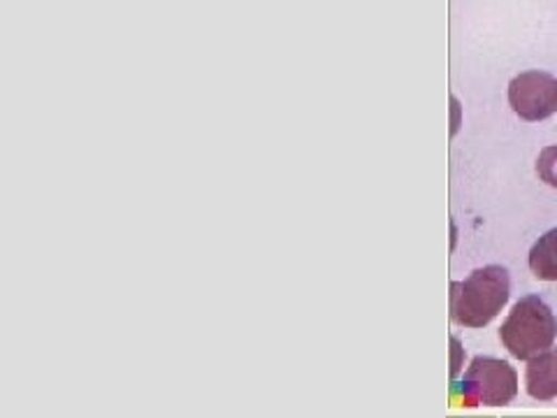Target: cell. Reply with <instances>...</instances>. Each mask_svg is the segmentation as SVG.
<instances>
[{
  "label": "cell",
  "mask_w": 557,
  "mask_h": 418,
  "mask_svg": "<svg viewBox=\"0 0 557 418\" xmlns=\"http://www.w3.org/2000/svg\"><path fill=\"white\" fill-rule=\"evenodd\" d=\"M511 276L507 268L485 266L465 282L450 284V317L465 328H485L509 303Z\"/></svg>",
  "instance_id": "cell-1"
},
{
  "label": "cell",
  "mask_w": 557,
  "mask_h": 418,
  "mask_svg": "<svg viewBox=\"0 0 557 418\" xmlns=\"http://www.w3.org/2000/svg\"><path fill=\"white\" fill-rule=\"evenodd\" d=\"M555 337L557 319L553 309L539 295L520 298L513 305L507 321L499 328L502 344L518 360H530L536 354L548 352Z\"/></svg>",
  "instance_id": "cell-2"
},
{
  "label": "cell",
  "mask_w": 557,
  "mask_h": 418,
  "mask_svg": "<svg viewBox=\"0 0 557 418\" xmlns=\"http://www.w3.org/2000/svg\"><path fill=\"white\" fill-rule=\"evenodd\" d=\"M462 407H504L518 395V374L507 360L476 356L460 383H456Z\"/></svg>",
  "instance_id": "cell-3"
},
{
  "label": "cell",
  "mask_w": 557,
  "mask_h": 418,
  "mask_svg": "<svg viewBox=\"0 0 557 418\" xmlns=\"http://www.w3.org/2000/svg\"><path fill=\"white\" fill-rule=\"evenodd\" d=\"M509 104L522 121H544L557 112V77L528 70L509 84Z\"/></svg>",
  "instance_id": "cell-4"
},
{
  "label": "cell",
  "mask_w": 557,
  "mask_h": 418,
  "mask_svg": "<svg viewBox=\"0 0 557 418\" xmlns=\"http://www.w3.org/2000/svg\"><path fill=\"white\" fill-rule=\"evenodd\" d=\"M528 393L534 399H548L557 397V348H548V352L536 354L528 360Z\"/></svg>",
  "instance_id": "cell-5"
},
{
  "label": "cell",
  "mask_w": 557,
  "mask_h": 418,
  "mask_svg": "<svg viewBox=\"0 0 557 418\" xmlns=\"http://www.w3.org/2000/svg\"><path fill=\"white\" fill-rule=\"evenodd\" d=\"M528 266L542 282H557V229L536 239L530 249Z\"/></svg>",
  "instance_id": "cell-6"
},
{
  "label": "cell",
  "mask_w": 557,
  "mask_h": 418,
  "mask_svg": "<svg viewBox=\"0 0 557 418\" xmlns=\"http://www.w3.org/2000/svg\"><path fill=\"white\" fill-rule=\"evenodd\" d=\"M536 174L542 177V182L557 188V147H546L542 153H539Z\"/></svg>",
  "instance_id": "cell-7"
}]
</instances>
